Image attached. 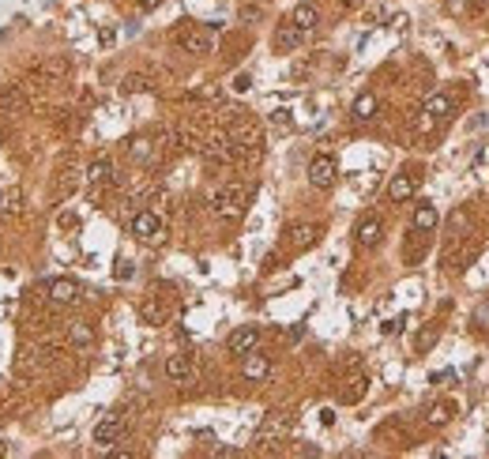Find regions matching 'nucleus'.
<instances>
[{
  "mask_svg": "<svg viewBox=\"0 0 489 459\" xmlns=\"http://www.w3.org/2000/svg\"><path fill=\"white\" fill-rule=\"evenodd\" d=\"M248 207V184L241 181H226L222 189L211 192V211L222 218V222H237Z\"/></svg>",
  "mask_w": 489,
  "mask_h": 459,
  "instance_id": "1",
  "label": "nucleus"
},
{
  "mask_svg": "<svg viewBox=\"0 0 489 459\" xmlns=\"http://www.w3.org/2000/svg\"><path fill=\"white\" fill-rule=\"evenodd\" d=\"M482 253V245L474 241V237H452L448 249L440 253V268L452 271V275H459V271H466L474 264V256Z\"/></svg>",
  "mask_w": 489,
  "mask_h": 459,
  "instance_id": "2",
  "label": "nucleus"
},
{
  "mask_svg": "<svg viewBox=\"0 0 489 459\" xmlns=\"http://www.w3.org/2000/svg\"><path fill=\"white\" fill-rule=\"evenodd\" d=\"M128 230H132V237H136V241H144V245H158L162 237H166V222H162L155 211H136L132 222H128Z\"/></svg>",
  "mask_w": 489,
  "mask_h": 459,
  "instance_id": "3",
  "label": "nucleus"
},
{
  "mask_svg": "<svg viewBox=\"0 0 489 459\" xmlns=\"http://www.w3.org/2000/svg\"><path fill=\"white\" fill-rule=\"evenodd\" d=\"M335 177H339V162H335L331 155H317L309 162V184L312 189H320V192H328Z\"/></svg>",
  "mask_w": 489,
  "mask_h": 459,
  "instance_id": "4",
  "label": "nucleus"
},
{
  "mask_svg": "<svg viewBox=\"0 0 489 459\" xmlns=\"http://www.w3.org/2000/svg\"><path fill=\"white\" fill-rule=\"evenodd\" d=\"M320 234L324 230L317 222H298V226H290L286 230V237H282V245L290 249V253H305V249H312L320 241Z\"/></svg>",
  "mask_w": 489,
  "mask_h": 459,
  "instance_id": "5",
  "label": "nucleus"
},
{
  "mask_svg": "<svg viewBox=\"0 0 489 459\" xmlns=\"http://www.w3.org/2000/svg\"><path fill=\"white\" fill-rule=\"evenodd\" d=\"M200 155L208 166H234V144L230 136H211L208 144L200 147Z\"/></svg>",
  "mask_w": 489,
  "mask_h": 459,
  "instance_id": "6",
  "label": "nucleus"
},
{
  "mask_svg": "<svg viewBox=\"0 0 489 459\" xmlns=\"http://www.w3.org/2000/svg\"><path fill=\"white\" fill-rule=\"evenodd\" d=\"M177 46L184 53H192V57H208V53H215V38H211V30H181Z\"/></svg>",
  "mask_w": 489,
  "mask_h": 459,
  "instance_id": "7",
  "label": "nucleus"
},
{
  "mask_svg": "<svg viewBox=\"0 0 489 459\" xmlns=\"http://www.w3.org/2000/svg\"><path fill=\"white\" fill-rule=\"evenodd\" d=\"M256 346H260V327L256 324L237 327V332H230V339H226V351L237 354V358H245L248 351H256Z\"/></svg>",
  "mask_w": 489,
  "mask_h": 459,
  "instance_id": "8",
  "label": "nucleus"
},
{
  "mask_svg": "<svg viewBox=\"0 0 489 459\" xmlns=\"http://www.w3.org/2000/svg\"><path fill=\"white\" fill-rule=\"evenodd\" d=\"M121 436H125V418L121 414H110V418H102L94 425V444L98 448H113Z\"/></svg>",
  "mask_w": 489,
  "mask_h": 459,
  "instance_id": "9",
  "label": "nucleus"
},
{
  "mask_svg": "<svg viewBox=\"0 0 489 459\" xmlns=\"http://www.w3.org/2000/svg\"><path fill=\"white\" fill-rule=\"evenodd\" d=\"M380 237H384V222H380L376 215H365L362 222H357V230H354V245L357 249H376Z\"/></svg>",
  "mask_w": 489,
  "mask_h": 459,
  "instance_id": "10",
  "label": "nucleus"
},
{
  "mask_svg": "<svg viewBox=\"0 0 489 459\" xmlns=\"http://www.w3.org/2000/svg\"><path fill=\"white\" fill-rule=\"evenodd\" d=\"M46 298L53 305H75L80 301V282L75 279H49L46 282Z\"/></svg>",
  "mask_w": 489,
  "mask_h": 459,
  "instance_id": "11",
  "label": "nucleus"
},
{
  "mask_svg": "<svg viewBox=\"0 0 489 459\" xmlns=\"http://www.w3.org/2000/svg\"><path fill=\"white\" fill-rule=\"evenodd\" d=\"M27 94H23V87L12 83V87H4L0 91V113H8V117H23L27 113Z\"/></svg>",
  "mask_w": 489,
  "mask_h": 459,
  "instance_id": "12",
  "label": "nucleus"
},
{
  "mask_svg": "<svg viewBox=\"0 0 489 459\" xmlns=\"http://www.w3.org/2000/svg\"><path fill=\"white\" fill-rule=\"evenodd\" d=\"M241 377L245 380H267L271 377V358L260 354V351H248L241 358Z\"/></svg>",
  "mask_w": 489,
  "mask_h": 459,
  "instance_id": "13",
  "label": "nucleus"
},
{
  "mask_svg": "<svg viewBox=\"0 0 489 459\" xmlns=\"http://www.w3.org/2000/svg\"><path fill=\"white\" fill-rule=\"evenodd\" d=\"M162 373H166L173 384H189L192 380V358L189 354H170L166 365H162Z\"/></svg>",
  "mask_w": 489,
  "mask_h": 459,
  "instance_id": "14",
  "label": "nucleus"
},
{
  "mask_svg": "<svg viewBox=\"0 0 489 459\" xmlns=\"http://www.w3.org/2000/svg\"><path fill=\"white\" fill-rule=\"evenodd\" d=\"M91 184H113L117 181V170H113V158L110 155H98L91 166H87V173H83Z\"/></svg>",
  "mask_w": 489,
  "mask_h": 459,
  "instance_id": "15",
  "label": "nucleus"
},
{
  "mask_svg": "<svg viewBox=\"0 0 489 459\" xmlns=\"http://www.w3.org/2000/svg\"><path fill=\"white\" fill-rule=\"evenodd\" d=\"M68 72H72L68 61L57 57V61H46V64H42V68L34 72V80H38L42 87H49V83H64V80H68Z\"/></svg>",
  "mask_w": 489,
  "mask_h": 459,
  "instance_id": "16",
  "label": "nucleus"
},
{
  "mask_svg": "<svg viewBox=\"0 0 489 459\" xmlns=\"http://www.w3.org/2000/svg\"><path fill=\"white\" fill-rule=\"evenodd\" d=\"M301 38H305V30H298V27H293L290 19H286V23L275 30V49H279V53H293V49L301 46Z\"/></svg>",
  "mask_w": 489,
  "mask_h": 459,
  "instance_id": "17",
  "label": "nucleus"
},
{
  "mask_svg": "<svg viewBox=\"0 0 489 459\" xmlns=\"http://www.w3.org/2000/svg\"><path fill=\"white\" fill-rule=\"evenodd\" d=\"M68 343L75 346V351H91L94 346V327L87 320H72L68 324Z\"/></svg>",
  "mask_w": 489,
  "mask_h": 459,
  "instance_id": "18",
  "label": "nucleus"
},
{
  "mask_svg": "<svg viewBox=\"0 0 489 459\" xmlns=\"http://www.w3.org/2000/svg\"><path fill=\"white\" fill-rule=\"evenodd\" d=\"M290 23L298 27V30H305V34H309V30H317V23H320V12H317L312 4H298V8L290 12Z\"/></svg>",
  "mask_w": 489,
  "mask_h": 459,
  "instance_id": "19",
  "label": "nucleus"
},
{
  "mask_svg": "<svg viewBox=\"0 0 489 459\" xmlns=\"http://www.w3.org/2000/svg\"><path fill=\"white\" fill-rule=\"evenodd\" d=\"M426 113L433 117V121H448V117L455 113V98L452 94H433L426 102Z\"/></svg>",
  "mask_w": 489,
  "mask_h": 459,
  "instance_id": "20",
  "label": "nucleus"
},
{
  "mask_svg": "<svg viewBox=\"0 0 489 459\" xmlns=\"http://www.w3.org/2000/svg\"><path fill=\"white\" fill-rule=\"evenodd\" d=\"M414 177H407V173H399V177H391V184H388V200L391 203H403V200H410L414 196Z\"/></svg>",
  "mask_w": 489,
  "mask_h": 459,
  "instance_id": "21",
  "label": "nucleus"
},
{
  "mask_svg": "<svg viewBox=\"0 0 489 459\" xmlns=\"http://www.w3.org/2000/svg\"><path fill=\"white\" fill-rule=\"evenodd\" d=\"M80 181H83L80 170H75V166H64V170L57 173V200H68V196L80 189Z\"/></svg>",
  "mask_w": 489,
  "mask_h": 459,
  "instance_id": "22",
  "label": "nucleus"
},
{
  "mask_svg": "<svg viewBox=\"0 0 489 459\" xmlns=\"http://www.w3.org/2000/svg\"><path fill=\"white\" fill-rule=\"evenodd\" d=\"M166 305H162L158 298H147L144 305H139V320L144 324H151V327H158V324H166Z\"/></svg>",
  "mask_w": 489,
  "mask_h": 459,
  "instance_id": "23",
  "label": "nucleus"
},
{
  "mask_svg": "<svg viewBox=\"0 0 489 459\" xmlns=\"http://www.w3.org/2000/svg\"><path fill=\"white\" fill-rule=\"evenodd\" d=\"M437 222H440V215H437V207H433V203H418L414 207V230H418V234L437 230Z\"/></svg>",
  "mask_w": 489,
  "mask_h": 459,
  "instance_id": "24",
  "label": "nucleus"
},
{
  "mask_svg": "<svg viewBox=\"0 0 489 459\" xmlns=\"http://www.w3.org/2000/svg\"><path fill=\"white\" fill-rule=\"evenodd\" d=\"M376 106H380V102H376V94H369V91H365V94H357V98H354V106H350L354 121H373V117H376Z\"/></svg>",
  "mask_w": 489,
  "mask_h": 459,
  "instance_id": "25",
  "label": "nucleus"
},
{
  "mask_svg": "<svg viewBox=\"0 0 489 459\" xmlns=\"http://www.w3.org/2000/svg\"><path fill=\"white\" fill-rule=\"evenodd\" d=\"M125 151H128V158H132V162H151V158H155V144H151L147 136H136V139H128V144H125Z\"/></svg>",
  "mask_w": 489,
  "mask_h": 459,
  "instance_id": "26",
  "label": "nucleus"
},
{
  "mask_svg": "<svg viewBox=\"0 0 489 459\" xmlns=\"http://www.w3.org/2000/svg\"><path fill=\"white\" fill-rule=\"evenodd\" d=\"M448 230H452V237H466L471 234V211H466V207H455L448 215Z\"/></svg>",
  "mask_w": 489,
  "mask_h": 459,
  "instance_id": "27",
  "label": "nucleus"
},
{
  "mask_svg": "<svg viewBox=\"0 0 489 459\" xmlns=\"http://www.w3.org/2000/svg\"><path fill=\"white\" fill-rule=\"evenodd\" d=\"M0 211L19 215L23 211V189H0Z\"/></svg>",
  "mask_w": 489,
  "mask_h": 459,
  "instance_id": "28",
  "label": "nucleus"
},
{
  "mask_svg": "<svg viewBox=\"0 0 489 459\" xmlns=\"http://www.w3.org/2000/svg\"><path fill=\"white\" fill-rule=\"evenodd\" d=\"M452 418H455V403H433L429 414H426L429 425H448Z\"/></svg>",
  "mask_w": 489,
  "mask_h": 459,
  "instance_id": "29",
  "label": "nucleus"
},
{
  "mask_svg": "<svg viewBox=\"0 0 489 459\" xmlns=\"http://www.w3.org/2000/svg\"><path fill=\"white\" fill-rule=\"evenodd\" d=\"M376 441H395V444H407V429H403V422H384L376 429Z\"/></svg>",
  "mask_w": 489,
  "mask_h": 459,
  "instance_id": "30",
  "label": "nucleus"
},
{
  "mask_svg": "<svg viewBox=\"0 0 489 459\" xmlns=\"http://www.w3.org/2000/svg\"><path fill=\"white\" fill-rule=\"evenodd\" d=\"M121 91H125V94H139V91H155V83H151V75H144V72H132V75H125V83H121Z\"/></svg>",
  "mask_w": 489,
  "mask_h": 459,
  "instance_id": "31",
  "label": "nucleus"
},
{
  "mask_svg": "<svg viewBox=\"0 0 489 459\" xmlns=\"http://www.w3.org/2000/svg\"><path fill=\"white\" fill-rule=\"evenodd\" d=\"M437 335H440V327H437V324H426V327L418 332V339H414V351H418V354L433 351V343H437Z\"/></svg>",
  "mask_w": 489,
  "mask_h": 459,
  "instance_id": "32",
  "label": "nucleus"
},
{
  "mask_svg": "<svg viewBox=\"0 0 489 459\" xmlns=\"http://www.w3.org/2000/svg\"><path fill=\"white\" fill-rule=\"evenodd\" d=\"M350 388H343V403H362L365 399V377H354V380H346Z\"/></svg>",
  "mask_w": 489,
  "mask_h": 459,
  "instance_id": "33",
  "label": "nucleus"
},
{
  "mask_svg": "<svg viewBox=\"0 0 489 459\" xmlns=\"http://www.w3.org/2000/svg\"><path fill=\"white\" fill-rule=\"evenodd\" d=\"M282 433H286V422H282V418H271L264 429H260V444H271V441H275V436H282Z\"/></svg>",
  "mask_w": 489,
  "mask_h": 459,
  "instance_id": "34",
  "label": "nucleus"
},
{
  "mask_svg": "<svg viewBox=\"0 0 489 459\" xmlns=\"http://www.w3.org/2000/svg\"><path fill=\"white\" fill-rule=\"evenodd\" d=\"M471 327H478V332H489V298L474 305V316H471Z\"/></svg>",
  "mask_w": 489,
  "mask_h": 459,
  "instance_id": "35",
  "label": "nucleus"
},
{
  "mask_svg": "<svg viewBox=\"0 0 489 459\" xmlns=\"http://www.w3.org/2000/svg\"><path fill=\"white\" fill-rule=\"evenodd\" d=\"M98 42H102V49H110L113 42H117V30L113 27H102V30H98Z\"/></svg>",
  "mask_w": 489,
  "mask_h": 459,
  "instance_id": "36",
  "label": "nucleus"
},
{
  "mask_svg": "<svg viewBox=\"0 0 489 459\" xmlns=\"http://www.w3.org/2000/svg\"><path fill=\"white\" fill-rule=\"evenodd\" d=\"M132 275H136V268L128 264V260H121V264H117V279L125 282V279H132Z\"/></svg>",
  "mask_w": 489,
  "mask_h": 459,
  "instance_id": "37",
  "label": "nucleus"
},
{
  "mask_svg": "<svg viewBox=\"0 0 489 459\" xmlns=\"http://www.w3.org/2000/svg\"><path fill=\"white\" fill-rule=\"evenodd\" d=\"M407 320H403V316H399V320H388V324H380V332H384V335H395L399 332V327H403Z\"/></svg>",
  "mask_w": 489,
  "mask_h": 459,
  "instance_id": "38",
  "label": "nucleus"
},
{
  "mask_svg": "<svg viewBox=\"0 0 489 459\" xmlns=\"http://www.w3.org/2000/svg\"><path fill=\"white\" fill-rule=\"evenodd\" d=\"M248 87H253V80H248V75H237V80H234V91H248Z\"/></svg>",
  "mask_w": 489,
  "mask_h": 459,
  "instance_id": "39",
  "label": "nucleus"
},
{
  "mask_svg": "<svg viewBox=\"0 0 489 459\" xmlns=\"http://www.w3.org/2000/svg\"><path fill=\"white\" fill-rule=\"evenodd\" d=\"M136 4H139V12H155L162 0H136Z\"/></svg>",
  "mask_w": 489,
  "mask_h": 459,
  "instance_id": "40",
  "label": "nucleus"
},
{
  "mask_svg": "<svg viewBox=\"0 0 489 459\" xmlns=\"http://www.w3.org/2000/svg\"><path fill=\"white\" fill-rule=\"evenodd\" d=\"M275 125H290V109H275Z\"/></svg>",
  "mask_w": 489,
  "mask_h": 459,
  "instance_id": "41",
  "label": "nucleus"
},
{
  "mask_svg": "<svg viewBox=\"0 0 489 459\" xmlns=\"http://www.w3.org/2000/svg\"><path fill=\"white\" fill-rule=\"evenodd\" d=\"M241 19H260V8H248V4H245V8H241Z\"/></svg>",
  "mask_w": 489,
  "mask_h": 459,
  "instance_id": "42",
  "label": "nucleus"
}]
</instances>
